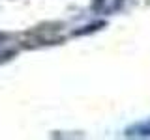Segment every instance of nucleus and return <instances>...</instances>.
Here are the masks:
<instances>
[{
	"mask_svg": "<svg viewBox=\"0 0 150 140\" xmlns=\"http://www.w3.org/2000/svg\"><path fill=\"white\" fill-rule=\"evenodd\" d=\"M124 0H94L92 2V11L98 15H112L122 8Z\"/></svg>",
	"mask_w": 150,
	"mask_h": 140,
	"instance_id": "obj_1",
	"label": "nucleus"
},
{
	"mask_svg": "<svg viewBox=\"0 0 150 140\" xmlns=\"http://www.w3.org/2000/svg\"><path fill=\"white\" fill-rule=\"evenodd\" d=\"M128 136H150V120L141 121L131 129H128Z\"/></svg>",
	"mask_w": 150,
	"mask_h": 140,
	"instance_id": "obj_2",
	"label": "nucleus"
},
{
	"mask_svg": "<svg viewBox=\"0 0 150 140\" xmlns=\"http://www.w3.org/2000/svg\"><path fill=\"white\" fill-rule=\"evenodd\" d=\"M2 39H4V34H0V43H2Z\"/></svg>",
	"mask_w": 150,
	"mask_h": 140,
	"instance_id": "obj_3",
	"label": "nucleus"
}]
</instances>
